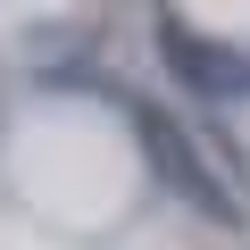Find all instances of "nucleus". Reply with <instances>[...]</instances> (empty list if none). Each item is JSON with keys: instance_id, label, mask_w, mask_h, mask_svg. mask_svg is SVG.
Returning <instances> with one entry per match:
<instances>
[{"instance_id": "nucleus-1", "label": "nucleus", "mask_w": 250, "mask_h": 250, "mask_svg": "<svg viewBox=\"0 0 250 250\" xmlns=\"http://www.w3.org/2000/svg\"><path fill=\"white\" fill-rule=\"evenodd\" d=\"M134 142H142V159L159 167V184H167L184 208H200L208 225H242V200L217 184V167L200 159V142L184 134V125H175L167 108H134Z\"/></svg>"}, {"instance_id": "nucleus-2", "label": "nucleus", "mask_w": 250, "mask_h": 250, "mask_svg": "<svg viewBox=\"0 0 250 250\" xmlns=\"http://www.w3.org/2000/svg\"><path fill=\"white\" fill-rule=\"evenodd\" d=\"M159 50H167V67H175L192 92H208V100H242V92H250V59L225 50V42H208L192 17H159Z\"/></svg>"}]
</instances>
